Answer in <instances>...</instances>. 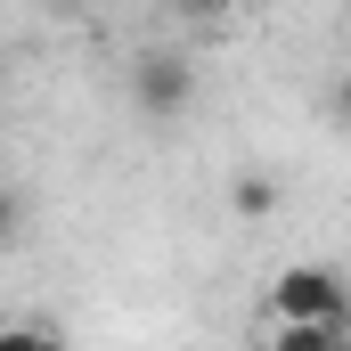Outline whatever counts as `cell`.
<instances>
[{"label": "cell", "instance_id": "cell-1", "mask_svg": "<svg viewBox=\"0 0 351 351\" xmlns=\"http://www.w3.org/2000/svg\"><path fill=\"white\" fill-rule=\"evenodd\" d=\"M351 286L335 262H286L269 278V319H343Z\"/></svg>", "mask_w": 351, "mask_h": 351}, {"label": "cell", "instance_id": "cell-2", "mask_svg": "<svg viewBox=\"0 0 351 351\" xmlns=\"http://www.w3.org/2000/svg\"><path fill=\"white\" fill-rule=\"evenodd\" d=\"M269 351H351V327L343 319H278Z\"/></svg>", "mask_w": 351, "mask_h": 351}, {"label": "cell", "instance_id": "cell-3", "mask_svg": "<svg viewBox=\"0 0 351 351\" xmlns=\"http://www.w3.org/2000/svg\"><path fill=\"white\" fill-rule=\"evenodd\" d=\"M139 106H156V114L188 106V66H180V58H147V66H139Z\"/></svg>", "mask_w": 351, "mask_h": 351}, {"label": "cell", "instance_id": "cell-4", "mask_svg": "<svg viewBox=\"0 0 351 351\" xmlns=\"http://www.w3.org/2000/svg\"><path fill=\"white\" fill-rule=\"evenodd\" d=\"M229 204H237V221H269V213H278V180L245 172L237 188H229Z\"/></svg>", "mask_w": 351, "mask_h": 351}, {"label": "cell", "instance_id": "cell-5", "mask_svg": "<svg viewBox=\"0 0 351 351\" xmlns=\"http://www.w3.org/2000/svg\"><path fill=\"white\" fill-rule=\"evenodd\" d=\"M0 351H66V335L41 327V319H8V327H0Z\"/></svg>", "mask_w": 351, "mask_h": 351}, {"label": "cell", "instance_id": "cell-6", "mask_svg": "<svg viewBox=\"0 0 351 351\" xmlns=\"http://www.w3.org/2000/svg\"><path fill=\"white\" fill-rule=\"evenodd\" d=\"M16 237H25V204L0 188V245H16Z\"/></svg>", "mask_w": 351, "mask_h": 351}, {"label": "cell", "instance_id": "cell-7", "mask_svg": "<svg viewBox=\"0 0 351 351\" xmlns=\"http://www.w3.org/2000/svg\"><path fill=\"white\" fill-rule=\"evenodd\" d=\"M180 8H188V16H229L237 0H180Z\"/></svg>", "mask_w": 351, "mask_h": 351}]
</instances>
